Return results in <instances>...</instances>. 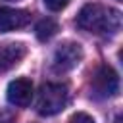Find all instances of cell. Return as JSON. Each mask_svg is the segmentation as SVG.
Returning <instances> with one entry per match:
<instances>
[{"label":"cell","instance_id":"1","mask_svg":"<svg viewBox=\"0 0 123 123\" xmlns=\"http://www.w3.org/2000/svg\"><path fill=\"white\" fill-rule=\"evenodd\" d=\"M75 23L79 29L86 33L110 37V35H115L121 27V13L102 4H86L77 13Z\"/></svg>","mask_w":123,"mask_h":123},{"label":"cell","instance_id":"2","mask_svg":"<svg viewBox=\"0 0 123 123\" xmlns=\"http://www.w3.org/2000/svg\"><path fill=\"white\" fill-rule=\"evenodd\" d=\"M69 102V86L65 83H44L38 88L37 111L44 117L60 113Z\"/></svg>","mask_w":123,"mask_h":123},{"label":"cell","instance_id":"3","mask_svg":"<svg viewBox=\"0 0 123 123\" xmlns=\"http://www.w3.org/2000/svg\"><path fill=\"white\" fill-rule=\"evenodd\" d=\"M119 90V77L110 65H98L90 79V94L96 100L115 96Z\"/></svg>","mask_w":123,"mask_h":123},{"label":"cell","instance_id":"4","mask_svg":"<svg viewBox=\"0 0 123 123\" xmlns=\"http://www.w3.org/2000/svg\"><path fill=\"white\" fill-rule=\"evenodd\" d=\"M83 60V48L77 42H63L54 50L52 69L56 73H67L75 69Z\"/></svg>","mask_w":123,"mask_h":123},{"label":"cell","instance_id":"5","mask_svg":"<svg viewBox=\"0 0 123 123\" xmlns=\"http://www.w3.org/2000/svg\"><path fill=\"white\" fill-rule=\"evenodd\" d=\"M8 102L17 106V108H25L31 104L33 100V83L27 79V77H19V79H13L10 85H8Z\"/></svg>","mask_w":123,"mask_h":123},{"label":"cell","instance_id":"6","mask_svg":"<svg viewBox=\"0 0 123 123\" xmlns=\"http://www.w3.org/2000/svg\"><path fill=\"white\" fill-rule=\"evenodd\" d=\"M31 21L29 12L17 10V8H0V33H10L15 29L25 27Z\"/></svg>","mask_w":123,"mask_h":123},{"label":"cell","instance_id":"7","mask_svg":"<svg viewBox=\"0 0 123 123\" xmlns=\"http://www.w3.org/2000/svg\"><path fill=\"white\" fill-rule=\"evenodd\" d=\"M27 54L25 44L21 42H4L0 44V73L10 71L12 67H15Z\"/></svg>","mask_w":123,"mask_h":123},{"label":"cell","instance_id":"8","mask_svg":"<svg viewBox=\"0 0 123 123\" xmlns=\"http://www.w3.org/2000/svg\"><path fill=\"white\" fill-rule=\"evenodd\" d=\"M56 33H58V23H56L52 17H44V19H40V21L37 23V27H35V35H37V38L42 40V42L50 40Z\"/></svg>","mask_w":123,"mask_h":123},{"label":"cell","instance_id":"9","mask_svg":"<svg viewBox=\"0 0 123 123\" xmlns=\"http://www.w3.org/2000/svg\"><path fill=\"white\" fill-rule=\"evenodd\" d=\"M44 2V6L50 10V12H62L71 0H42Z\"/></svg>","mask_w":123,"mask_h":123},{"label":"cell","instance_id":"10","mask_svg":"<svg viewBox=\"0 0 123 123\" xmlns=\"http://www.w3.org/2000/svg\"><path fill=\"white\" fill-rule=\"evenodd\" d=\"M69 123H96L88 113H85V111H77L71 119H69Z\"/></svg>","mask_w":123,"mask_h":123},{"label":"cell","instance_id":"11","mask_svg":"<svg viewBox=\"0 0 123 123\" xmlns=\"http://www.w3.org/2000/svg\"><path fill=\"white\" fill-rule=\"evenodd\" d=\"M2 123H10V121H2Z\"/></svg>","mask_w":123,"mask_h":123}]
</instances>
